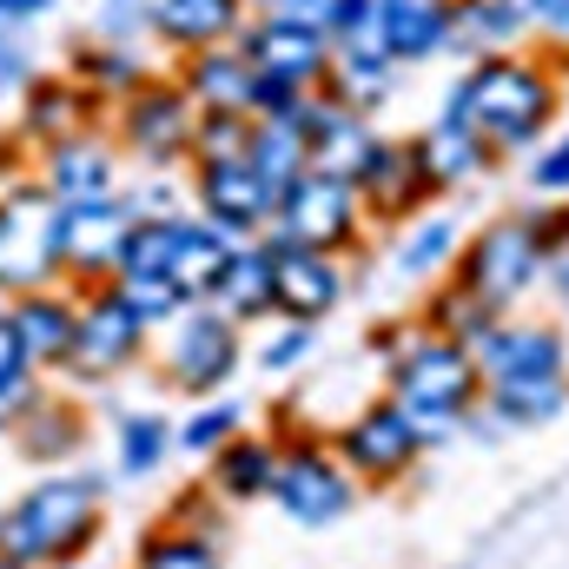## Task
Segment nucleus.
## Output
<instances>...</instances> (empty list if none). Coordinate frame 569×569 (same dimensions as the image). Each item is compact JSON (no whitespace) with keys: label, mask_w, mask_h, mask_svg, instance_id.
<instances>
[{"label":"nucleus","mask_w":569,"mask_h":569,"mask_svg":"<svg viewBox=\"0 0 569 569\" xmlns=\"http://www.w3.org/2000/svg\"><path fill=\"white\" fill-rule=\"evenodd\" d=\"M557 107H563V73H557V60H543L530 47L470 60L457 73V87L443 93V120L463 127V133H477V140L490 146V159L517 152V146H537L550 133Z\"/></svg>","instance_id":"f257e3e1"},{"label":"nucleus","mask_w":569,"mask_h":569,"mask_svg":"<svg viewBox=\"0 0 569 569\" xmlns=\"http://www.w3.org/2000/svg\"><path fill=\"white\" fill-rule=\"evenodd\" d=\"M100 477H80V470H60V477H40L33 490H20L7 510H0V557L27 569H67L80 563L93 543H100Z\"/></svg>","instance_id":"f03ea898"},{"label":"nucleus","mask_w":569,"mask_h":569,"mask_svg":"<svg viewBox=\"0 0 569 569\" xmlns=\"http://www.w3.org/2000/svg\"><path fill=\"white\" fill-rule=\"evenodd\" d=\"M391 398H398L405 418L418 425L425 450L430 443H443L450 430L483 405V378H477L470 345H450V338L411 331V338L391 351Z\"/></svg>","instance_id":"7ed1b4c3"},{"label":"nucleus","mask_w":569,"mask_h":569,"mask_svg":"<svg viewBox=\"0 0 569 569\" xmlns=\"http://www.w3.org/2000/svg\"><path fill=\"white\" fill-rule=\"evenodd\" d=\"M365 199L351 179H331V172H298L279 192V212H272V246H298V252H351L365 239Z\"/></svg>","instance_id":"20e7f679"},{"label":"nucleus","mask_w":569,"mask_h":569,"mask_svg":"<svg viewBox=\"0 0 569 569\" xmlns=\"http://www.w3.org/2000/svg\"><path fill=\"white\" fill-rule=\"evenodd\" d=\"M543 279V246L530 232V212L490 219L477 239L457 246V284L477 291L497 318H510V305H523V291Z\"/></svg>","instance_id":"39448f33"},{"label":"nucleus","mask_w":569,"mask_h":569,"mask_svg":"<svg viewBox=\"0 0 569 569\" xmlns=\"http://www.w3.org/2000/svg\"><path fill=\"white\" fill-rule=\"evenodd\" d=\"M246 365V331L232 318H219L212 305H186L172 325H166V351H159V371L172 391L186 398H212L232 385V371Z\"/></svg>","instance_id":"423d86ee"},{"label":"nucleus","mask_w":569,"mask_h":569,"mask_svg":"<svg viewBox=\"0 0 569 569\" xmlns=\"http://www.w3.org/2000/svg\"><path fill=\"white\" fill-rule=\"evenodd\" d=\"M192 100L179 93V80H159V73H146L140 87L113 107V146L127 152V159H140L152 172H166V166H186L192 159Z\"/></svg>","instance_id":"0eeeda50"},{"label":"nucleus","mask_w":569,"mask_h":569,"mask_svg":"<svg viewBox=\"0 0 569 569\" xmlns=\"http://www.w3.org/2000/svg\"><path fill=\"white\" fill-rule=\"evenodd\" d=\"M53 199L47 186H7L0 192V291L7 298H27V291H47L60 284V259H53Z\"/></svg>","instance_id":"6e6552de"},{"label":"nucleus","mask_w":569,"mask_h":569,"mask_svg":"<svg viewBox=\"0 0 569 569\" xmlns=\"http://www.w3.org/2000/svg\"><path fill=\"white\" fill-rule=\"evenodd\" d=\"M351 497H358V477L338 463L331 443H318V437H291V443H279L272 503H279L291 523L325 530V523H338V517L351 510Z\"/></svg>","instance_id":"1a4fd4ad"},{"label":"nucleus","mask_w":569,"mask_h":569,"mask_svg":"<svg viewBox=\"0 0 569 569\" xmlns=\"http://www.w3.org/2000/svg\"><path fill=\"white\" fill-rule=\"evenodd\" d=\"M127 232H133V206H127L120 192H113V199L60 206V212H53V259H60V279L73 284V291L107 284L120 272Z\"/></svg>","instance_id":"9d476101"},{"label":"nucleus","mask_w":569,"mask_h":569,"mask_svg":"<svg viewBox=\"0 0 569 569\" xmlns=\"http://www.w3.org/2000/svg\"><path fill=\"white\" fill-rule=\"evenodd\" d=\"M80 298V318H73V378H120V371H133L146 358V331L140 311L120 298V284H87V291H73Z\"/></svg>","instance_id":"9b49d317"},{"label":"nucleus","mask_w":569,"mask_h":569,"mask_svg":"<svg viewBox=\"0 0 569 569\" xmlns=\"http://www.w3.org/2000/svg\"><path fill=\"white\" fill-rule=\"evenodd\" d=\"M192 212L206 226H219L226 239H266L272 232V212H279V186L252 159L192 166Z\"/></svg>","instance_id":"f8f14e48"},{"label":"nucleus","mask_w":569,"mask_h":569,"mask_svg":"<svg viewBox=\"0 0 569 569\" xmlns=\"http://www.w3.org/2000/svg\"><path fill=\"white\" fill-rule=\"evenodd\" d=\"M331 450H338V463H345L358 483H398V477L425 457V437L405 418L398 398H378V405H365L351 425L338 430Z\"/></svg>","instance_id":"ddd939ff"},{"label":"nucleus","mask_w":569,"mask_h":569,"mask_svg":"<svg viewBox=\"0 0 569 569\" xmlns=\"http://www.w3.org/2000/svg\"><path fill=\"white\" fill-rule=\"evenodd\" d=\"M470 358H477V378H483V391H497V385H550V378H563V331L557 325H530V318H497L477 345H470Z\"/></svg>","instance_id":"4468645a"},{"label":"nucleus","mask_w":569,"mask_h":569,"mask_svg":"<svg viewBox=\"0 0 569 569\" xmlns=\"http://www.w3.org/2000/svg\"><path fill=\"white\" fill-rule=\"evenodd\" d=\"M239 53L252 60L259 80H279V87H298V93H318L325 73H331V33L311 27V20H246Z\"/></svg>","instance_id":"2eb2a0df"},{"label":"nucleus","mask_w":569,"mask_h":569,"mask_svg":"<svg viewBox=\"0 0 569 569\" xmlns=\"http://www.w3.org/2000/svg\"><path fill=\"white\" fill-rule=\"evenodd\" d=\"M351 186H358V199H365V219H378V226H411L430 199H437L430 179H425V159H418L411 140H378V152L365 159V172H358Z\"/></svg>","instance_id":"dca6fc26"},{"label":"nucleus","mask_w":569,"mask_h":569,"mask_svg":"<svg viewBox=\"0 0 569 569\" xmlns=\"http://www.w3.org/2000/svg\"><path fill=\"white\" fill-rule=\"evenodd\" d=\"M338 305H345V259L272 246V318H284V325H318Z\"/></svg>","instance_id":"f3484780"},{"label":"nucleus","mask_w":569,"mask_h":569,"mask_svg":"<svg viewBox=\"0 0 569 569\" xmlns=\"http://www.w3.org/2000/svg\"><path fill=\"white\" fill-rule=\"evenodd\" d=\"M40 186L53 206H80V199H113L120 186V146L107 140L100 127L73 133V140L47 146L40 152Z\"/></svg>","instance_id":"a211bd4d"},{"label":"nucleus","mask_w":569,"mask_h":569,"mask_svg":"<svg viewBox=\"0 0 569 569\" xmlns=\"http://www.w3.org/2000/svg\"><path fill=\"white\" fill-rule=\"evenodd\" d=\"M172 80H179V93L192 100V113H246V120H252V93H259V73H252V60L239 53V40H232V47H206V53H186Z\"/></svg>","instance_id":"6ab92c4d"},{"label":"nucleus","mask_w":569,"mask_h":569,"mask_svg":"<svg viewBox=\"0 0 569 569\" xmlns=\"http://www.w3.org/2000/svg\"><path fill=\"white\" fill-rule=\"evenodd\" d=\"M100 120V100L73 80V73H53V80H27V93H20V140L27 146H60L73 140V133H87Z\"/></svg>","instance_id":"aec40b11"},{"label":"nucleus","mask_w":569,"mask_h":569,"mask_svg":"<svg viewBox=\"0 0 569 569\" xmlns=\"http://www.w3.org/2000/svg\"><path fill=\"white\" fill-rule=\"evenodd\" d=\"M73 318H80V298H73V291H60V284L13 298V331H20V351H27L33 378H47V371H67V365H73Z\"/></svg>","instance_id":"412c9836"},{"label":"nucleus","mask_w":569,"mask_h":569,"mask_svg":"<svg viewBox=\"0 0 569 569\" xmlns=\"http://www.w3.org/2000/svg\"><path fill=\"white\" fill-rule=\"evenodd\" d=\"M246 20H252L246 0H152V40L172 47L179 60L206 47H232Z\"/></svg>","instance_id":"4be33fe9"},{"label":"nucleus","mask_w":569,"mask_h":569,"mask_svg":"<svg viewBox=\"0 0 569 569\" xmlns=\"http://www.w3.org/2000/svg\"><path fill=\"white\" fill-rule=\"evenodd\" d=\"M305 146H311V166L331 172V179H358L365 159L378 152V133H371V113L358 107H338V100H311V120H305Z\"/></svg>","instance_id":"5701e85b"},{"label":"nucleus","mask_w":569,"mask_h":569,"mask_svg":"<svg viewBox=\"0 0 569 569\" xmlns=\"http://www.w3.org/2000/svg\"><path fill=\"white\" fill-rule=\"evenodd\" d=\"M206 305L219 318H232L239 331L259 325V318H272V239H239Z\"/></svg>","instance_id":"b1692460"},{"label":"nucleus","mask_w":569,"mask_h":569,"mask_svg":"<svg viewBox=\"0 0 569 569\" xmlns=\"http://www.w3.org/2000/svg\"><path fill=\"white\" fill-rule=\"evenodd\" d=\"M272 470H279V443L239 430L226 450L206 457V490L219 503H259V497H272Z\"/></svg>","instance_id":"393cba45"},{"label":"nucleus","mask_w":569,"mask_h":569,"mask_svg":"<svg viewBox=\"0 0 569 569\" xmlns=\"http://www.w3.org/2000/svg\"><path fill=\"white\" fill-rule=\"evenodd\" d=\"M232 246H239V239H226V232L206 226L199 212H179V239H172V266H166L172 291H179L186 305H206L212 284H219V272H226V259H232Z\"/></svg>","instance_id":"a878e982"},{"label":"nucleus","mask_w":569,"mask_h":569,"mask_svg":"<svg viewBox=\"0 0 569 569\" xmlns=\"http://www.w3.org/2000/svg\"><path fill=\"white\" fill-rule=\"evenodd\" d=\"M450 13H457V0H378V27H385L391 60L398 67H418L430 53H443Z\"/></svg>","instance_id":"bb28decb"},{"label":"nucleus","mask_w":569,"mask_h":569,"mask_svg":"<svg viewBox=\"0 0 569 569\" xmlns=\"http://www.w3.org/2000/svg\"><path fill=\"white\" fill-rule=\"evenodd\" d=\"M517 47H530V27H523V13L510 0H457L443 53L490 60V53H517Z\"/></svg>","instance_id":"cd10ccee"},{"label":"nucleus","mask_w":569,"mask_h":569,"mask_svg":"<svg viewBox=\"0 0 569 569\" xmlns=\"http://www.w3.org/2000/svg\"><path fill=\"white\" fill-rule=\"evenodd\" d=\"M7 430H13V443H20L33 463H67V457L87 443V418H80L67 398H40V391H33V405H27Z\"/></svg>","instance_id":"c85d7f7f"},{"label":"nucleus","mask_w":569,"mask_h":569,"mask_svg":"<svg viewBox=\"0 0 569 569\" xmlns=\"http://www.w3.org/2000/svg\"><path fill=\"white\" fill-rule=\"evenodd\" d=\"M418 159H425V179L430 192H457V186H470L483 166H490V146L477 140V133H463V127H450V120H437L430 133H418Z\"/></svg>","instance_id":"c756f323"},{"label":"nucleus","mask_w":569,"mask_h":569,"mask_svg":"<svg viewBox=\"0 0 569 569\" xmlns=\"http://www.w3.org/2000/svg\"><path fill=\"white\" fill-rule=\"evenodd\" d=\"M73 80H80L100 107H120V100L146 80V60H140V47H120V40H80V47H73Z\"/></svg>","instance_id":"7c9ffc66"},{"label":"nucleus","mask_w":569,"mask_h":569,"mask_svg":"<svg viewBox=\"0 0 569 569\" xmlns=\"http://www.w3.org/2000/svg\"><path fill=\"white\" fill-rule=\"evenodd\" d=\"M457 219H443V212H418L411 226H405V239H398V252H391V266L405 272V279H425V272H443L450 259H457Z\"/></svg>","instance_id":"2f4dec72"},{"label":"nucleus","mask_w":569,"mask_h":569,"mask_svg":"<svg viewBox=\"0 0 569 569\" xmlns=\"http://www.w3.org/2000/svg\"><path fill=\"white\" fill-rule=\"evenodd\" d=\"M490 325H497V311H490L477 291H463L457 279L430 291V305H425V331H430V338H450V345H477Z\"/></svg>","instance_id":"473e14b6"},{"label":"nucleus","mask_w":569,"mask_h":569,"mask_svg":"<svg viewBox=\"0 0 569 569\" xmlns=\"http://www.w3.org/2000/svg\"><path fill=\"white\" fill-rule=\"evenodd\" d=\"M246 159L272 179V186H291L298 172H311V146H305V127H291V120H252V146H246Z\"/></svg>","instance_id":"72a5a7b5"},{"label":"nucleus","mask_w":569,"mask_h":569,"mask_svg":"<svg viewBox=\"0 0 569 569\" xmlns=\"http://www.w3.org/2000/svg\"><path fill=\"white\" fill-rule=\"evenodd\" d=\"M172 239H179V212H133V232H127V252H120L113 279H166Z\"/></svg>","instance_id":"f704fd0d"},{"label":"nucleus","mask_w":569,"mask_h":569,"mask_svg":"<svg viewBox=\"0 0 569 569\" xmlns=\"http://www.w3.org/2000/svg\"><path fill=\"white\" fill-rule=\"evenodd\" d=\"M133 569H226L219 543L199 537V530H179V523H152L140 537V557Z\"/></svg>","instance_id":"c9c22d12"},{"label":"nucleus","mask_w":569,"mask_h":569,"mask_svg":"<svg viewBox=\"0 0 569 569\" xmlns=\"http://www.w3.org/2000/svg\"><path fill=\"white\" fill-rule=\"evenodd\" d=\"M33 391H40V378H33V365H27V351H20V331H13V298L0 291V430L13 425L27 405H33Z\"/></svg>","instance_id":"e433bc0d"},{"label":"nucleus","mask_w":569,"mask_h":569,"mask_svg":"<svg viewBox=\"0 0 569 569\" xmlns=\"http://www.w3.org/2000/svg\"><path fill=\"white\" fill-rule=\"evenodd\" d=\"M113 450H120V470L127 477H152L166 463V450H172V425L159 411H127L120 430H113Z\"/></svg>","instance_id":"4c0bfd02"},{"label":"nucleus","mask_w":569,"mask_h":569,"mask_svg":"<svg viewBox=\"0 0 569 569\" xmlns=\"http://www.w3.org/2000/svg\"><path fill=\"white\" fill-rule=\"evenodd\" d=\"M483 405L497 411V425H550L569 405V385L563 378H550V385H497V391H483Z\"/></svg>","instance_id":"58836bf2"},{"label":"nucleus","mask_w":569,"mask_h":569,"mask_svg":"<svg viewBox=\"0 0 569 569\" xmlns=\"http://www.w3.org/2000/svg\"><path fill=\"white\" fill-rule=\"evenodd\" d=\"M246 146H252V120L246 113H199L192 120V166L246 159Z\"/></svg>","instance_id":"ea45409f"},{"label":"nucleus","mask_w":569,"mask_h":569,"mask_svg":"<svg viewBox=\"0 0 569 569\" xmlns=\"http://www.w3.org/2000/svg\"><path fill=\"white\" fill-rule=\"evenodd\" d=\"M239 430H246V411H239V405H206V411H192L186 425L172 430V443L192 450V457H212V450H226Z\"/></svg>","instance_id":"a19ab883"},{"label":"nucleus","mask_w":569,"mask_h":569,"mask_svg":"<svg viewBox=\"0 0 569 569\" xmlns=\"http://www.w3.org/2000/svg\"><path fill=\"white\" fill-rule=\"evenodd\" d=\"M113 284H120V298L140 311L146 331H159V325H172V318L186 311V298L172 291V279H113Z\"/></svg>","instance_id":"79ce46f5"},{"label":"nucleus","mask_w":569,"mask_h":569,"mask_svg":"<svg viewBox=\"0 0 569 569\" xmlns=\"http://www.w3.org/2000/svg\"><path fill=\"white\" fill-rule=\"evenodd\" d=\"M146 33H152V0H100L93 40H120V47H140Z\"/></svg>","instance_id":"37998d69"},{"label":"nucleus","mask_w":569,"mask_h":569,"mask_svg":"<svg viewBox=\"0 0 569 569\" xmlns=\"http://www.w3.org/2000/svg\"><path fill=\"white\" fill-rule=\"evenodd\" d=\"M311 331H318V325H279V331L259 345V365H266V371H298V365L311 358Z\"/></svg>","instance_id":"c03bdc74"},{"label":"nucleus","mask_w":569,"mask_h":569,"mask_svg":"<svg viewBox=\"0 0 569 569\" xmlns=\"http://www.w3.org/2000/svg\"><path fill=\"white\" fill-rule=\"evenodd\" d=\"M166 523H179V530H199V537H212V543H219V517H212V497H206V490H186V497H172Z\"/></svg>","instance_id":"a18cd8bd"},{"label":"nucleus","mask_w":569,"mask_h":569,"mask_svg":"<svg viewBox=\"0 0 569 569\" xmlns=\"http://www.w3.org/2000/svg\"><path fill=\"white\" fill-rule=\"evenodd\" d=\"M510 7L523 13L530 33H543V40H569V0H510Z\"/></svg>","instance_id":"49530a36"},{"label":"nucleus","mask_w":569,"mask_h":569,"mask_svg":"<svg viewBox=\"0 0 569 569\" xmlns=\"http://www.w3.org/2000/svg\"><path fill=\"white\" fill-rule=\"evenodd\" d=\"M530 186H537V192H569V133L537 152V166H530Z\"/></svg>","instance_id":"de8ad7c7"},{"label":"nucleus","mask_w":569,"mask_h":569,"mask_svg":"<svg viewBox=\"0 0 569 569\" xmlns=\"http://www.w3.org/2000/svg\"><path fill=\"white\" fill-rule=\"evenodd\" d=\"M246 13L252 20H311V27H325L331 0H246Z\"/></svg>","instance_id":"09e8293b"},{"label":"nucleus","mask_w":569,"mask_h":569,"mask_svg":"<svg viewBox=\"0 0 569 569\" xmlns=\"http://www.w3.org/2000/svg\"><path fill=\"white\" fill-rule=\"evenodd\" d=\"M27 80H33L27 47H20L13 33H0V93H27Z\"/></svg>","instance_id":"8fccbe9b"},{"label":"nucleus","mask_w":569,"mask_h":569,"mask_svg":"<svg viewBox=\"0 0 569 569\" xmlns=\"http://www.w3.org/2000/svg\"><path fill=\"white\" fill-rule=\"evenodd\" d=\"M47 13H53V0H0V33H20V27H33Z\"/></svg>","instance_id":"3c124183"},{"label":"nucleus","mask_w":569,"mask_h":569,"mask_svg":"<svg viewBox=\"0 0 569 569\" xmlns=\"http://www.w3.org/2000/svg\"><path fill=\"white\" fill-rule=\"evenodd\" d=\"M543 279H550V291H557V305L569 311V246H563V252H550V259H543Z\"/></svg>","instance_id":"603ef678"},{"label":"nucleus","mask_w":569,"mask_h":569,"mask_svg":"<svg viewBox=\"0 0 569 569\" xmlns=\"http://www.w3.org/2000/svg\"><path fill=\"white\" fill-rule=\"evenodd\" d=\"M0 569H27V563H13V557H0Z\"/></svg>","instance_id":"864d4df0"}]
</instances>
